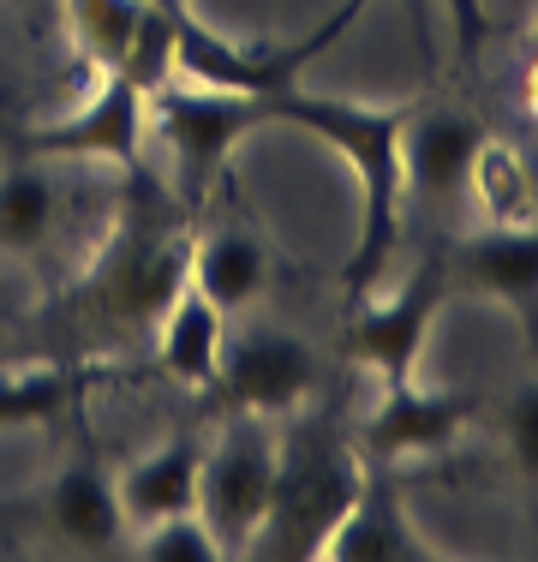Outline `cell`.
<instances>
[{"mask_svg": "<svg viewBox=\"0 0 538 562\" xmlns=\"http://www.w3.org/2000/svg\"><path fill=\"white\" fill-rule=\"evenodd\" d=\"M269 126H293L305 138H317L323 150L341 156L347 180H354V251H347L341 270L347 305L389 288L401 234H407V173H401L407 102H371V97L293 85L281 97H269Z\"/></svg>", "mask_w": 538, "mask_h": 562, "instance_id": "1", "label": "cell"}, {"mask_svg": "<svg viewBox=\"0 0 538 562\" xmlns=\"http://www.w3.org/2000/svg\"><path fill=\"white\" fill-rule=\"evenodd\" d=\"M192 234H198V210L168 180H156L150 168H132L126 198H120L102 246L90 251V263L66 288V305L102 336L120 341L150 336L156 317L186 288Z\"/></svg>", "mask_w": 538, "mask_h": 562, "instance_id": "2", "label": "cell"}, {"mask_svg": "<svg viewBox=\"0 0 538 562\" xmlns=\"http://www.w3.org/2000/svg\"><path fill=\"white\" fill-rule=\"evenodd\" d=\"M366 461L323 425H293L276 437V485H269L264 527L246 557H312L323 551L329 527L354 503Z\"/></svg>", "mask_w": 538, "mask_h": 562, "instance_id": "3", "label": "cell"}, {"mask_svg": "<svg viewBox=\"0 0 538 562\" xmlns=\"http://www.w3.org/2000/svg\"><path fill=\"white\" fill-rule=\"evenodd\" d=\"M264 126H269V102L246 97V90H215V85H192V78H168L150 97V138H161V150L173 156V192L192 210L210 204V192L222 186V173L239 156V144Z\"/></svg>", "mask_w": 538, "mask_h": 562, "instance_id": "4", "label": "cell"}, {"mask_svg": "<svg viewBox=\"0 0 538 562\" xmlns=\"http://www.w3.org/2000/svg\"><path fill=\"white\" fill-rule=\"evenodd\" d=\"M371 0H341L317 31L288 36V43H239L222 36L210 19H198L186 7L180 19V55H173V78H192V85H215V90H246V97H281V90L305 85V66H317L335 43L347 36V24L366 12Z\"/></svg>", "mask_w": 538, "mask_h": 562, "instance_id": "5", "label": "cell"}, {"mask_svg": "<svg viewBox=\"0 0 538 562\" xmlns=\"http://www.w3.org/2000/svg\"><path fill=\"white\" fill-rule=\"evenodd\" d=\"M455 281L442 258H425L419 270H407L395 288H377L366 300L347 305V329H341V353L354 359L359 371H371L377 390L383 383H407L419 378L425 347L437 336V317L449 312Z\"/></svg>", "mask_w": 538, "mask_h": 562, "instance_id": "6", "label": "cell"}, {"mask_svg": "<svg viewBox=\"0 0 538 562\" xmlns=\"http://www.w3.org/2000/svg\"><path fill=\"white\" fill-rule=\"evenodd\" d=\"M144 144H150V97L120 72H97V90L78 109L12 132L19 156H36V162H102L120 173L144 168Z\"/></svg>", "mask_w": 538, "mask_h": 562, "instance_id": "7", "label": "cell"}, {"mask_svg": "<svg viewBox=\"0 0 538 562\" xmlns=\"http://www.w3.org/2000/svg\"><path fill=\"white\" fill-rule=\"evenodd\" d=\"M180 19L156 0H60V24L72 55L90 72H120L156 97L173 78V55H180Z\"/></svg>", "mask_w": 538, "mask_h": 562, "instance_id": "8", "label": "cell"}, {"mask_svg": "<svg viewBox=\"0 0 538 562\" xmlns=\"http://www.w3.org/2000/svg\"><path fill=\"white\" fill-rule=\"evenodd\" d=\"M269 485H276V431L269 419L239 413L215 443H204V467H198V515L215 532L222 557L251 551L269 508Z\"/></svg>", "mask_w": 538, "mask_h": 562, "instance_id": "9", "label": "cell"}, {"mask_svg": "<svg viewBox=\"0 0 538 562\" xmlns=\"http://www.w3.org/2000/svg\"><path fill=\"white\" fill-rule=\"evenodd\" d=\"M215 390L227 395V407L246 419H293L317 390V353L305 336L276 324H234L227 317V341H222V371Z\"/></svg>", "mask_w": 538, "mask_h": 562, "instance_id": "10", "label": "cell"}, {"mask_svg": "<svg viewBox=\"0 0 538 562\" xmlns=\"http://www.w3.org/2000/svg\"><path fill=\"white\" fill-rule=\"evenodd\" d=\"M479 419V395L461 390H425L419 378L383 383L377 407L359 431V461L366 467H401V461H430L461 443V431Z\"/></svg>", "mask_w": 538, "mask_h": 562, "instance_id": "11", "label": "cell"}, {"mask_svg": "<svg viewBox=\"0 0 538 562\" xmlns=\"http://www.w3.org/2000/svg\"><path fill=\"white\" fill-rule=\"evenodd\" d=\"M437 557L442 551L413 520V508L395 491L389 467H366L354 503L341 508V520L329 527V539L317 551V562H437Z\"/></svg>", "mask_w": 538, "mask_h": 562, "instance_id": "12", "label": "cell"}, {"mask_svg": "<svg viewBox=\"0 0 538 562\" xmlns=\"http://www.w3.org/2000/svg\"><path fill=\"white\" fill-rule=\"evenodd\" d=\"M442 263H449L455 293L491 300L538 329V222H515V227L484 222L473 234H461V246Z\"/></svg>", "mask_w": 538, "mask_h": 562, "instance_id": "13", "label": "cell"}, {"mask_svg": "<svg viewBox=\"0 0 538 562\" xmlns=\"http://www.w3.org/2000/svg\"><path fill=\"white\" fill-rule=\"evenodd\" d=\"M479 114L467 109H413L401 126V173H407V198L430 210H455L467 198V173L479 156Z\"/></svg>", "mask_w": 538, "mask_h": 562, "instance_id": "14", "label": "cell"}, {"mask_svg": "<svg viewBox=\"0 0 538 562\" xmlns=\"http://www.w3.org/2000/svg\"><path fill=\"white\" fill-rule=\"evenodd\" d=\"M43 527L48 539H60L66 551H85V557H108L126 544L132 527H126V508H120L114 473H108L102 454L60 461V473L43 491Z\"/></svg>", "mask_w": 538, "mask_h": 562, "instance_id": "15", "label": "cell"}, {"mask_svg": "<svg viewBox=\"0 0 538 562\" xmlns=\"http://www.w3.org/2000/svg\"><path fill=\"white\" fill-rule=\"evenodd\" d=\"M126 366L102 353L85 359H48V366H12L0 371V431H24V425H48L60 413H72L78 401H90V390L120 383Z\"/></svg>", "mask_w": 538, "mask_h": 562, "instance_id": "16", "label": "cell"}, {"mask_svg": "<svg viewBox=\"0 0 538 562\" xmlns=\"http://www.w3.org/2000/svg\"><path fill=\"white\" fill-rule=\"evenodd\" d=\"M222 341H227V317L215 312L192 281L173 293V305L156 317V329H150L156 371L168 383H180V390H215V371H222Z\"/></svg>", "mask_w": 538, "mask_h": 562, "instance_id": "17", "label": "cell"}, {"mask_svg": "<svg viewBox=\"0 0 538 562\" xmlns=\"http://www.w3.org/2000/svg\"><path fill=\"white\" fill-rule=\"evenodd\" d=\"M198 467H204V437H168L150 454L126 461L114 473L120 508H126V527H150L161 515H186L198 508Z\"/></svg>", "mask_w": 538, "mask_h": 562, "instance_id": "18", "label": "cell"}, {"mask_svg": "<svg viewBox=\"0 0 538 562\" xmlns=\"http://www.w3.org/2000/svg\"><path fill=\"white\" fill-rule=\"evenodd\" d=\"M186 281H192L222 317H239L246 305H258L264 288H269V246L251 227H204V234H192Z\"/></svg>", "mask_w": 538, "mask_h": 562, "instance_id": "19", "label": "cell"}, {"mask_svg": "<svg viewBox=\"0 0 538 562\" xmlns=\"http://www.w3.org/2000/svg\"><path fill=\"white\" fill-rule=\"evenodd\" d=\"M66 198L60 180L48 173V162L36 156H12L0 168V258H31L60 234Z\"/></svg>", "mask_w": 538, "mask_h": 562, "instance_id": "20", "label": "cell"}, {"mask_svg": "<svg viewBox=\"0 0 538 562\" xmlns=\"http://www.w3.org/2000/svg\"><path fill=\"white\" fill-rule=\"evenodd\" d=\"M467 198H473V210L496 227L538 222V180H533L527 156H520V144L484 132L479 156H473V173H467Z\"/></svg>", "mask_w": 538, "mask_h": 562, "instance_id": "21", "label": "cell"}, {"mask_svg": "<svg viewBox=\"0 0 538 562\" xmlns=\"http://www.w3.org/2000/svg\"><path fill=\"white\" fill-rule=\"evenodd\" d=\"M132 532H138V539H132V557H144V562H222V544H215V532L204 527L198 508L161 515L150 527H132Z\"/></svg>", "mask_w": 538, "mask_h": 562, "instance_id": "22", "label": "cell"}, {"mask_svg": "<svg viewBox=\"0 0 538 562\" xmlns=\"http://www.w3.org/2000/svg\"><path fill=\"white\" fill-rule=\"evenodd\" d=\"M503 454L527 485H538V383H520L503 401Z\"/></svg>", "mask_w": 538, "mask_h": 562, "instance_id": "23", "label": "cell"}, {"mask_svg": "<svg viewBox=\"0 0 538 562\" xmlns=\"http://www.w3.org/2000/svg\"><path fill=\"white\" fill-rule=\"evenodd\" d=\"M442 19H449L455 31V48H461V60H479V48L491 43V7L484 0H442Z\"/></svg>", "mask_w": 538, "mask_h": 562, "instance_id": "24", "label": "cell"}, {"mask_svg": "<svg viewBox=\"0 0 538 562\" xmlns=\"http://www.w3.org/2000/svg\"><path fill=\"white\" fill-rule=\"evenodd\" d=\"M401 7H407V19H413V36H419V55H430V0H401Z\"/></svg>", "mask_w": 538, "mask_h": 562, "instance_id": "25", "label": "cell"}, {"mask_svg": "<svg viewBox=\"0 0 538 562\" xmlns=\"http://www.w3.org/2000/svg\"><path fill=\"white\" fill-rule=\"evenodd\" d=\"M520 102H527V114L538 120V60H527V78H520Z\"/></svg>", "mask_w": 538, "mask_h": 562, "instance_id": "26", "label": "cell"}, {"mask_svg": "<svg viewBox=\"0 0 538 562\" xmlns=\"http://www.w3.org/2000/svg\"><path fill=\"white\" fill-rule=\"evenodd\" d=\"M527 60H538V12H533V31H527Z\"/></svg>", "mask_w": 538, "mask_h": 562, "instance_id": "27", "label": "cell"}, {"mask_svg": "<svg viewBox=\"0 0 538 562\" xmlns=\"http://www.w3.org/2000/svg\"><path fill=\"white\" fill-rule=\"evenodd\" d=\"M156 7H168V12H186V7H192V0H156Z\"/></svg>", "mask_w": 538, "mask_h": 562, "instance_id": "28", "label": "cell"}, {"mask_svg": "<svg viewBox=\"0 0 538 562\" xmlns=\"http://www.w3.org/2000/svg\"><path fill=\"white\" fill-rule=\"evenodd\" d=\"M0 347H7V312H0Z\"/></svg>", "mask_w": 538, "mask_h": 562, "instance_id": "29", "label": "cell"}]
</instances>
